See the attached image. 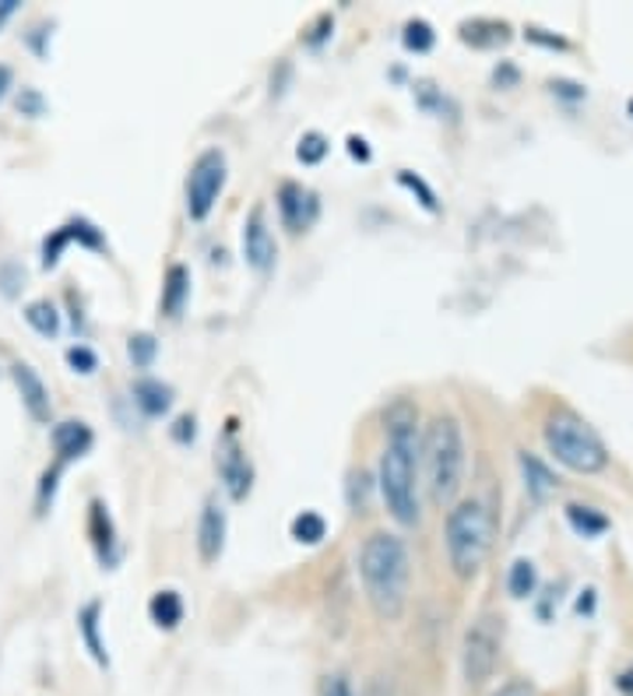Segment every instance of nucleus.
I'll return each instance as SVG.
<instances>
[{
  "mask_svg": "<svg viewBox=\"0 0 633 696\" xmlns=\"http://www.w3.org/2000/svg\"><path fill=\"white\" fill-rule=\"evenodd\" d=\"M359 577H362L367 601L380 620H402L405 601H408L411 563H408V549L398 535L377 531L362 542Z\"/></svg>",
  "mask_w": 633,
  "mask_h": 696,
  "instance_id": "1",
  "label": "nucleus"
},
{
  "mask_svg": "<svg viewBox=\"0 0 633 696\" xmlns=\"http://www.w3.org/2000/svg\"><path fill=\"white\" fill-rule=\"evenodd\" d=\"M380 496L398 525L419 520V430L411 419H394L380 454Z\"/></svg>",
  "mask_w": 633,
  "mask_h": 696,
  "instance_id": "2",
  "label": "nucleus"
},
{
  "mask_svg": "<svg viewBox=\"0 0 633 696\" xmlns=\"http://www.w3.org/2000/svg\"><path fill=\"white\" fill-rule=\"evenodd\" d=\"M419 465L426 468V489L437 506L451 503L465 475V436L451 416H437L419 436Z\"/></svg>",
  "mask_w": 633,
  "mask_h": 696,
  "instance_id": "3",
  "label": "nucleus"
},
{
  "mask_svg": "<svg viewBox=\"0 0 633 696\" xmlns=\"http://www.w3.org/2000/svg\"><path fill=\"white\" fill-rule=\"evenodd\" d=\"M447 560L454 566V574L468 580L479 574V566L489 556V542H493V517H489L486 503L479 500H462L447 514Z\"/></svg>",
  "mask_w": 633,
  "mask_h": 696,
  "instance_id": "4",
  "label": "nucleus"
},
{
  "mask_svg": "<svg viewBox=\"0 0 633 696\" xmlns=\"http://www.w3.org/2000/svg\"><path fill=\"white\" fill-rule=\"evenodd\" d=\"M546 447L560 465H566L577 475H598L609 465L606 443H601V436L581 416H574V411H557V416H549Z\"/></svg>",
  "mask_w": 633,
  "mask_h": 696,
  "instance_id": "5",
  "label": "nucleus"
},
{
  "mask_svg": "<svg viewBox=\"0 0 633 696\" xmlns=\"http://www.w3.org/2000/svg\"><path fill=\"white\" fill-rule=\"evenodd\" d=\"M222 187H226V155L218 148L201 152L187 177V215L194 221L208 218L222 194Z\"/></svg>",
  "mask_w": 633,
  "mask_h": 696,
  "instance_id": "6",
  "label": "nucleus"
},
{
  "mask_svg": "<svg viewBox=\"0 0 633 696\" xmlns=\"http://www.w3.org/2000/svg\"><path fill=\"white\" fill-rule=\"evenodd\" d=\"M497 658H500L497 629L489 626V620H479L465 637V679L468 683H475V686L486 683L497 669Z\"/></svg>",
  "mask_w": 633,
  "mask_h": 696,
  "instance_id": "7",
  "label": "nucleus"
},
{
  "mask_svg": "<svg viewBox=\"0 0 633 696\" xmlns=\"http://www.w3.org/2000/svg\"><path fill=\"white\" fill-rule=\"evenodd\" d=\"M215 465H218L222 482H226V493L232 500H247L253 471H250V461H247V451L240 447V440H236V425L232 422H229L226 436H222V443H218V461Z\"/></svg>",
  "mask_w": 633,
  "mask_h": 696,
  "instance_id": "8",
  "label": "nucleus"
},
{
  "mask_svg": "<svg viewBox=\"0 0 633 696\" xmlns=\"http://www.w3.org/2000/svg\"><path fill=\"white\" fill-rule=\"evenodd\" d=\"M243 257L258 275H267L275 267L278 257V247H275V236L267 229V218L261 208H253L247 226H243Z\"/></svg>",
  "mask_w": 633,
  "mask_h": 696,
  "instance_id": "9",
  "label": "nucleus"
},
{
  "mask_svg": "<svg viewBox=\"0 0 633 696\" xmlns=\"http://www.w3.org/2000/svg\"><path fill=\"white\" fill-rule=\"evenodd\" d=\"M11 376H14V387H19L22 405H25L28 416L36 419V422H50L53 405H50V391H46V384L39 380V373L32 370L28 362H14Z\"/></svg>",
  "mask_w": 633,
  "mask_h": 696,
  "instance_id": "10",
  "label": "nucleus"
},
{
  "mask_svg": "<svg viewBox=\"0 0 633 696\" xmlns=\"http://www.w3.org/2000/svg\"><path fill=\"white\" fill-rule=\"evenodd\" d=\"M226 549V511L218 506V500L212 496L201 511V525H198V552L201 563H215Z\"/></svg>",
  "mask_w": 633,
  "mask_h": 696,
  "instance_id": "11",
  "label": "nucleus"
},
{
  "mask_svg": "<svg viewBox=\"0 0 633 696\" xmlns=\"http://www.w3.org/2000/svg\"><path fill=\"white\" fill-rule=\"evenodd\" d=\"M278 215L285 221V229H292V232L307 229L310 221L316 218V197L299 183H282V190H278Z\"/></svg>",
  "mask_w": 633,
  "mask_h": 696,
  "instance_id": "12",
  "label": "nucleus"
},
{
  "mask_svg": "<svg viewBox=\"0 0 633 696\" xmlns=\"http://www.w3.org/2000/svg\"><path fill=\"white\" fill-rule=\"evenodd\" d=\"M53 451H57V465L63 468L68 461H74V457H85L88 447H92V430L82 422V419H68V422H57L53 425Z\"/></svg>",
  "mask_w": 633,
  "mask_h": 696,
  "instance_id": "13",
  "label": "nucleus"
},
{
  "mask_svg": "<svg viewBox=\"0 0 633 696\" xmlns=\"http://www.w3.org/2000/svg\"><path fill=\"white\" fill-rule=\"evenodd\" d=\"M131 394H134V405L145 411L148 419L166 416L169 405H172V387L163 384V380H152V376H141L131 387Z\"/></svg>",
  "mask_w": 633,
  "mask_h": 696,
  "instance_id": "14",
  "label": "nucleus"
},
{
  "mask_svg": "<svg viewBox=\"0 0 633 696\" xmlns=\"http://www.w3.org/2000/svg\"><path fill=\"white\" fill-rule=\"evenodd\" d=\"M187 296H190V272L183 264H172L166 272V285H163V313L180 316Z\"/></svg>",
  "mask_w": 633,
  "mask_h": 696,
  "instance_id": "15",
  "label": "nucleus"
},
{
  "mask_svg": "<svg viewBox=\"0 0 633 696\" xmlns=\"http://www.w3.org/2000/svg\"><path fill=\"white\" fill-rule=\"evenodd\" d=\"M521 471H525V489L532 500H546L557 493V475H552L538 457L521 454Z\"/></svg>",
  "mask_w": 633,
  "mask_h": 696,
  "instance_id": "16",
  "label": "nucleus"
},
{
  "mask_svg": "<svg viewBox=\"0 0 633 696\" xmlns=\"http://www.w3.org/2000/svg\"><path fill=\"white\" fill-rule=\"evenodd\" d=\"M148 615L158 629H177L183 620V598L177 591H158L148 601Z\"/></svg>",
  "mask_w": 633,
  "mask_h": 696,
  "instance_id": "17",
  "label": "nucleus"
},
{
  "mask_svg": "<svg viewBox=\"0 0 633 696\" xmlns=\"http://www.w3.org/2000/svg\"><path fill=\"white\" fill-rule=\"evenodd\" d=\"M99 612H103L99 601H88V605H85L82 612H77V629H82V637H85V644H88L92 658L99 661V664H109V658H106V644L99 640Z\"/></svg>",
  "mask_w": 633,
  "mask_h": 696,
  "instance_id": "18",
  "label": "nucleus"
},
{
  "mask_svg": "<svg viewBox=\"0 0 633 696\" xmlns=\"http://www.w3.org/2000/svg\"><path fill=\"white\" fill-rule=\"evenodd\" d=\"M25 321L43 338H57L60 335V313H57V307L50 303V299H36V303H28L25 307Z\"/></svg>",
  "mask_w": 633,
  "mask_h": 696,
  "instance_id": "19",
  "label": "nucleus"
},
{
  "mask_svg": "<svg viewBox=\"0 0 633 696\" xmlns=\"http://www.w3.org/2000/svg\"><path fill=\"white\" fill-rule=\"evenodd\" d=\"M292 538L296 542H303V545H316V542H324V535H327V520L316 514V511H303V514H296L292 517V525H289Z\"/></svg>",
  "mask_w": 633,
  "mask_h": 696,
  "instance_id": "20",
  "label": "nucleus"
},
{
  "mask_svg": "<svg viewBox=\"0 0 633 696\" xmlns=\"http://www.w3.org/2000/svg\"><path fill=\"white\" fill-rule=\"evenodd\" d=\"M506 588H511L514 598L535 595V588H538V569H535V563L532 560H514L511 577H506Z\"/></svg>",
  "mask_w": 633,
  "mask_h": 696,
  "instance_id": "21",
  "label": "nucleus"
},
{
  "mask_svg": "<svg viewBox=\"0 0 633 696\" xmlns=\"http://www.w3.org/2000/svg\"><path fill=\"white\" fill-rule=\"evenodd\" d=\"M566 517H570V525H574V531L577 535H584V538H592V535H601L609 528V520L601 517V514H595L592 506H566Z\"/></svg>",
  "mask_w": 633,
  "mask_h": 696,
  "instance_id": "22",
  "label": "nucleus"
},
{
  "mask_svg": "<svg viewBox=\"0 0 633 696\" xmlns=\"http://www.w3.org/2000/svg\"><path fill=\"white\" fill-rule=\"evenodd\" d=\"M92 535H95V545H99L103 560H106V549L114 545V520H109L103 500H92Z\"/></svg>",
  "mask_w": 633,
  "mask_h": 696,
  "instance_id": "23",
  "label": "nucleus"
},
{
  "mask_svg": "<svg viewBox=\"0 0 633 696\" xmlns=\"http://www.w3.org/2000/svg\"><path fill=\"white\" fill-rule=\"evenodd\" d=\"M405 46L411 53H426V50H433V43H437V36H433V25L430 22H422V19H416V22H408L405 25Z\"/></svg>",
  "mask_w": 633,
  "mask_h": 696,
  "instance_id": "24",
  "label": "nucleus"
},
{
  "mask_svg": "<svg viewBox=\"0 0 633 696\" xmlns=\"http://www.w3.org/2000/svg\"><path fill=\"white\" fill-rule=\"evenodd\" d=\"M327 137L324 134H316V131H310V134H303L299 137V148H296V155H299V163L303 166H316L321 163V158L327 155Z\"/></svg>",
  "mask_w": 633,
  "mask_h": 696,
  "instance_id": "25",
  "label": "nucleus"
},
{
  "mask_svg": "<svg viewBox=\"0 0 633 696\" xmlns=\"http://www.w3.org/2000/svg\"><path fill=\"white\" fill-rule=\"evenodd\" d=\"M127 352H131V362L138 370H148L152 362H155V352H158V345L152 335H134L131 345H127Z\"/></svg>",
  "mask_w": 633,
  "mask_h": 696,
  "instance_id": "26",
  "label": "nucleus"
},
{
  "mask_svg": "<svg viewBox=\"0 0 633 696\" xmlns=\"http://www.w3.org/2000/svg\"><path fill=\"white\" fill-rule=\"evenodd\" d=\"M25 289V267L14 264V261H4L0 264V292H4L8 299H14Z\"/></svg>",
  "mask_w": 633,
  "mask_h": 696,
  "instance_id": "27",
  "label": "nucleus"
},
{
  "mask_svg": "<svg viewBox=\"0 0 633 696\" xmlns=\"http://www.w3.org/2000/svg\"><path fill=\"white\" fill-rule=\"evenodd\" d=\"M68 367L74 370V373H95V367H99V362H95V352L92 348H85V345H71L68 348Z\"/></svg>",
  "mask_w": 633,
  "mask_h": 696,
  "instance_id": "28",
  "label": "nucleus"
},
{
  "mask_svg": "<svg viewBox=\"0 0 633 696\" xmlns=\"http://www.w3.org/2000/svg\"><path fill=\"white\" fill-rule=\"evenodd\" d=\"M402 183H405L408 190H419L426 208H430V212H437V197H433V190H430V187H426V183H422L419 177H411V172H402Z\"/></svg>",
  "mask_w": 633,
  "mask_h": 696,
  "instance_id": "29",
  "label": "nucleus"
},
{
  "mask_svg": "<svg viewBox=\"0 0 633 696\" xmlns=\"http://www.w3.org/2000/svg\"><path fill=\"white\" fill-rule=\"evenodd\" d=\"M19 109L22 113H28V117H39L43 113V99L32 88H25L22 95H19Z\"/></svg>",
  "mask_w": 633,
  "mask_h": 696,
  "instance_id": "30",
  "label": "nucleus"
},
{
  "mask_svg": "<svg viewBox=\"0 0 633 696\" xmlns=\"http://www.w3.org/2000/svg\"><path fill=\"white\" fill-rule=\"evenodd\" d=\"M324 696H353V686H348L345 675H331L324 686Z\"/></svg>",
  "mask_w": 633,
  "mask_h": 696,
  "instance_id": "31",
  "label": "nucleus"
},
{
  "mask_svg": "<svg viewBox=\"0 0 633 696\" xmlns=\"http://www.w3.org/2000/svg\"><path fill=\"white\" fill-rule=\"evenodd\" d=\"M172 436H177L180 443L194 440V419H190V416H183V419L177 422V430H172Z\"/></svg>",
  "mask_w": 633,
  "mask_h": 696,
  "instance_id": "32",
  "label": "nucleus"
},
{
  "mask_svg": "<svg viewBox=\"0 0 633 696\" xmlns=\"http://www.w3.org/2000/svg\"><path fill=\"white\" fill-rule=\"evenodd\" d=\"M348 152H353L356 158H362V163H370V148L362 137H348Z\"/></svg>",
  "mask_w": 633,
  "mask_h": 696,
  "instance_id": "33",
  "label": "nucleus"
},
{
  "mask_svg": "<svg viewBox=\"0 0 633 696\" xmlns=\"http://www.w3.org/2000/svg\"><path fill=\"white\" fill-rule=\"evenodd\" d=\"M11 68H4V63H0V103H4V95H8V88H11Z\"/></svg>",
  "mask_w": 633,
  "mask_h": 696,
  "instance_id": "34",
  "label": "nucleus"
},
{
  "mask_svg": "<svg viewBox=\"0 0 633 696\" xmlns=\"http://www.w3.org/2000/svg\"><path fill=\"white\" fill-rule=\"evenodd\" d=\"M14 11H19V0H0V25H4Z\"/></svg>",
  "mask_w": 633,
  "mask_h": 696,
  "instance_id": "35",
  "label": "nucleus"
},
{
  "mask_svg": "<svg viewBox=\"0 0 633 696\" xmlns=\"http://www.w3.org/2000/svg\"><path fill=\"white\" fill-rule=\"evenodd\" d=\"M497 696H532V689H528V686H517V683H514V686H503Z\"/></svg>",
  "mask_w": 633,
  "mask_h": 696,
  "instance_id": "36",
  "label": "nucleus"
},
{
  "mask_svg": "<svg viewBox=\"0 0 633 696\" xmlns=\"http://www.w3.org/2000/svg\"><path fill=\"white\" fill-rule=\"evenodd\" d=\"M630 113H633V103H630Z\"/></svg>",
  "mask_w": 633,
  "mask_h": 696,
  "instance_id": "37",
  "label": "nucleus"
}]
</instances>
